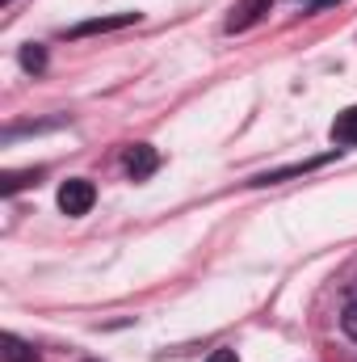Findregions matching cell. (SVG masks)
<instances>
[{"instance_id": "6da1fadb", "label": "cell", "mask_w": 357, "mask_h": 362, "mask_svg": "<svg viewBox=\"0 0 357 362\" xmlns=\"http://www.w3.org/2000/svg\"><path fill=\"white\" fill-rule=\"evenodd\" d=\"M92 202H97V189H92V181L85 177H72L59 185V211L68 215V219H80V215H89Z\"/></svg>"}, {"instance_id": "7a4b0ae2", "label": "cell", "mask_w": 357, "mask_h": 362, "mask_svg": "<svg viewBox=\"0 0 357 362\" xmlns=\"http://www.w3.org/2000/svg\"><path fill=\"white\" fill-rule=\"evenodd\" d=\"M122 165H126L131 181H147L152 173H156V169H160V152H156L152 144H135V148H126Z\"/></svg>"}, {"instance_id": "3957f363", "label": "cell", "mask_w": 357, "mask_h": 362, "mask_svg": "<svg viewBox=\"0 0 357 362\" xmlns=\"http://www.w3.org/2000/svg\"><path fill=\"white\" fill-rule=\"evenodd\" d=\"M139 13H114V17H92L68 30V38H89V34H105V30H122V25H135Z\"/></svg>"}, {"instance_id": "277c9868", "label": "cell", "mask_w": 357, "mask_h": 362, "mask_svg": "<svg viewBox=\"0 0 357 362\" xmlns=\"http://www.w3.org/2000/svg\"><path fill=\"white\" fill-rule=\"evenodd\" d=\"M269 8H273V0H240V4L231 8V17H227V30L236 34V30H248V25H257Z\"/></svg>"}, {"instance_id": "5b68a950", "label": "cell", "mask_w": 357, "mask_h": 362, "mask_svg": "<svg viewBox=\"0 0 357 362\" xmlns=\"http://www.w3.org/2000/svg\"><path fill=\"white\" fill-rule=\"evenodd\" d=\"M328 160H337V152H328V156H315V160H303V165H286V169H273V173H261V177H253L248 185H273V181L298 177V173H311V169H320V165H328Z\"/></svg>"}, {"instance_id": "8992f818", "label": "cell", "mask_w": 357, "mask_h": 362, "mask_svg": "<svg viewBox=\"0 0 357 362\" xmlns=\"http://www.w3.org/2000/svg\"><path fill=\"white\" fill-rule=\"evenodd\" d=\"M332 144L357 148V105H349V110L337 114V122H332Z\"/></svg>"}, {"instance_id": "52a82bcc", "label": "cell", "mask_w": 357, "mask_h": 362, "mask_svg": "<svg viewBox=\"0 0 357 362\" xmlns=\"http://www.w3.org/2000/svg\"><path fill=\"white\" fill-rule=\"evenodd\" d=\"M0 358L4 362H38V354H34V346H25L17 333H4V337H0Z\"/></svg>"}, {"instance_id": "ba28073f", "label": "cell", "mask_w": 357, "mask_h": 362, "mask_svg": "<svg viewBox=\"0 0 357 362\" xmlns=\"http://www.w3.org/2000/svg\"><path fill=\"white\" fill-rule=\"evenodd\" d=\"M38 177H42V169H25V173H4V177H0V189H4V194H17V189H25V185H38Z\"/></svg>"}, {"instance_id": "9c48e42d", "label": "cell", "mask_w": 357, "mask_h": 362, "mask_svg": "<svg viewBox=\"0 0 357 362\" xmlns=\"http://www.w3.org/2000/svg\"><path fill=\"white\" fill-rule=\"evenodd\" d=\"M21 68H25V72H42V68H47V51H42L38 42L21 47Z\"/></svg>"}, {"instance_id": "30bf717a", "label": "cell", "mask_w": 357, "mask_h": 362, "mask_svg": "<svg viewBox=\"0 0 357 362\" xmlns=\"http://www.w3.org/2000/svg\"><path fill=\"white\" fill-rule=\"evenodd\" d=\"M341 329H345V337H349V341H357V299L345 308V316H341Z\"/></svg>"}, {"instance_id": "8fae6325", "label": "cell", "mask_w": 357, "mask_h": 362, "mask_svg": "<svg viewBox=\"0 0 357 362\" xmlns=\"http://www.w3.org/2000/svg\"><path fill=\"white\" fill-rule=\"evenodd\" d=\"M206 362H240V354H236V350H214Z\"/></svg>"}, {"instance_id": "7c38bea8", "label": "cell", "mask_w": 357, "mask_h": 362, "mask_svg": "<svg viewBox=\"0 0 357 362\" xmlns=\"http://www.w3.org/2000/svg\"><path fill=\"white\" fill-rule=\"evenodd\" d=\"M294 4H303V8H328V4H341V0H294Z\"/></svg>"}, {"instance_id": "4fadbf2b", "label": "cell", "mask_w": 357, "mask_h": 362, "mask_svg": "<svg viewBox=\"0 0 357 362\" xmlns=\"http://www.w3.org/2000/svg\"><path fill=\"white\" fill-rule=\"evenodd\" d=\"M4 4H13V0H4Z\"/></svg>"}]
</instances>
